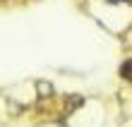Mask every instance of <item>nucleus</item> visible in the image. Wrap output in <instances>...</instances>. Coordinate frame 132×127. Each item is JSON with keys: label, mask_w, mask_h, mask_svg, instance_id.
Masks as SVG:
<instances>
[{"label": "nucleus", "mask_w": 132, "mask_h": 127, "mask_svg": "<svg viewBox=\"0 0 132 127\" xmlns=\"http://www.w3.org/2000/svg\"><path fill=\"white\" fill-rule=\"evenodd\" d=\"M36 89H38L41 96H51V94H53V86L48 82H36Z\"/></svg>", "instance_id": "f257e3e1"}, {"label": "nucleus", "mask_w": 132, "mask_h": 127, "mask_svg": "<svg viewBox=\"0 0 132 127\" xmlns=\"http://www.w3.org/2000/svg\"><path fill=\"white\" fill-rule=\"evenodd\" d=\"M120 74L125 77V79H130V60H125V65H122V70H120Z\"/></svg>", "instance_id": "f03ea898"}]
</instances>
